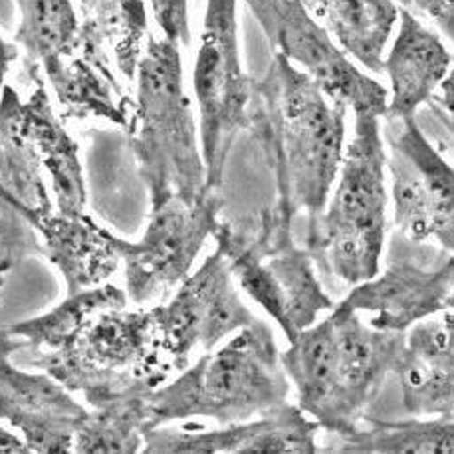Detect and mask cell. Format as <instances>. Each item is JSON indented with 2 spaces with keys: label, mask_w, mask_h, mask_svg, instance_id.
I'll list each match as a JSON object with an SVG mask.
<instances>
[{
  "label": "cell",
  "mask_w": 454,
  "mask_h": 454,
  "mask_svg": "<svg viewBox=\"0 0 454 454\" xmlns=\"http://www.w3.org/2000/svg\"><path fill=\"white\" fill-rule=\"evenodd\" d=\"M22 216L38 234L42 258L60 270L68 296L106 284L120 268L121 260L109 245L107 229L88 215L68 216L50 210Z\"/></svg>",
  "instance_id": "e0dca14e"
},
{
  "label": "cell",
  "mask_w": 454,
  "mask_h": 454,
  "mask_svg": "<svg viewBox=\"0 0 454 454\" xmlns=\"http://www.w3.org/2000/svg\"><path fill=\"white\" fill-rule=\"evenodd\" d=\"M149 312L155 351L169 369H184L197 349L213 351L256 319L240 300L229 262L218 248L179 284L167 304Z\"/></svg>",
  "instance_id": "9c48e42d"
},
{
  "label": "cell",
  "mask_w": 454,
  "mask_h": 454,
  "mask_svg": "<svg viewBox=\"0 0 454 454\" xmlns=\"http://www.w3.org/2000/svg\"><path fill=\"white\" fill-rule=\"evenodd\" d=\"M42 72L62 107V120L99 117L128 128L133 99L117 91L80 54L62 58Z\"/></svg>",
  "instance_id": "cb8c5ba5"
},
{
  "label": "cell",
  "mask_w": 454,
  "mask_h": 454,
  "mask_svg": "<svg viewBox=\"0 0 454 454\" xmlns=\"http://www.w3.org/2000/svg\"><path fill=\"white\" fill-rule=\"evenodd\" d=\"M399 8L417 19L431 20L444 36H454V0H399Z\"/></svg>",
  "instance_id": "4dcf8cb0"
},
{
  "label": "cell",
  "mask_w": 454,
  "mask_h": 454,
  "mask_svg": "<svg viewBox=\"0 0 454 454\" xmlns=\"http://www.w3.org/2000/svg\"><path fill=\"white\" fill-rule=\"evenodd\" d=\"M319 428L317 420L286 401L262 415V427L248 454H316Z\"/></svg>",
  "instance_id": "f1b7e54d"
},
{
  "label": "cell",
  "mask_w": 454,
  "mask_h": 454,
  "mask_svg": "<svg viewBox=\"0 0 454 454\" xmlns=\"http://www.w3.org/2000/svg\"><path fill=\"white\" fill-rule=\"evenodd\" d=\"M27 72L35 82V88L24 102V109L42 167L50 176L56 210L68 216H82L86 215V184H83L78 143L64 129L62 117L56 115L40 70L32 68Z\"/></svg>",
  "instance_id": "ffe728a7"
},
{
  "label": "cell",
  "mask_w": 454,
  "mask_h": 454,
  "mask_svg": "<svg viewBox=\"0 0 454 454\" xmlns=\"http://www.w3.org/2000/svg\"><path fill=\"white\" fill-rule=\"evenodd\" d=\"M161 383L155 377H136L115 389L83 395L91 411L75 428L72 452L136 454L143 449L149 425V395Z\"/></svg>",
  "instance_id": "d6986e66"
},
{
  "label": "cell",
  "mask_w": 454,
  "mask_h": 454,
  "mask_svg": "<svg viewBox=\"0 0 454 454\" xmlns=\"http://www.w3.org/2000/svg\"><path fill=\"white\" fill-rule=\"evenodd\" d=\"M346 114L282 54L252 82L248 131L274 173L272 208L292 223L306 215L312 226L324 213L346 151Z\"/></svg>",
  "instance_id": "6da1fadb"
},
{
  "label": "cell",
  "mask_w": 454,
  "mask_h": 454,
  "mask_svg": "<svg viewBox=\"0 0 454 454\" xmlns=\"http://www.w3.org/2000/svg\"><path fill=\"white\" fill-rule=\"evenodd\" d=\"M324 452L343 454H452L454 417H431L428 420L361 419L356 431L340 436V447Z\"/></svg>",
  "instance_id": "d4e9b609"
},
{
  "label": "cell",
  "mask_w": 454,
  "mask_h": 454,
  "mask_svg": "<svg viewBox=\"0 0 454 454\" xmlns=\"http://www.w3.org/2000/svg\"><path fill=\"white\" fill-rule=\"evenodd\" d=\"M260 427L262 417L208 431H175L157 427L143 434L141 450L145 454H248Z\"/></svg>",
  "instance_id": "83f0119b"
},
{
  "label": "cell",
  "mask_w": 454,
  "mask_h": 454,
  "mask_svg": "<svg viewBox=\"0 0 454 454\" xmlns=\"http://www.w3.org/2000/svg\"><path fill=\"white\" fill-rule=\"evenodd\" d=\"M20 22L14 44L24 50L27 70H44L78 54V12L72 0H16Z\"/></svg>",
  "instance_id": "4316f807"
},
{
  "label": "cell",
  "mask_w": 454,
  "mask_h": 454,
  "mask_svg": "<svg viewBox=\"0 0 454 454\" xmlns=\"http://www.w3.org/2000/svg\"><path fill=\"white\" fill-rule=\"evenodd\" d=\"M452 301V252L395 232L385 270L353 286L340 304L373 314L369 325L375 330L407 332L420 319L450 309Z\"/></svg>",
  "instance_id": "30bf717a"
},
{
  "label": "cell",
  "mask_w": 454,
  "mask_h": 454,
  "mask_svg": "<svg viewBox=\"0 0 454 454\" xmlns=\"http://www.w3.org/2000/svg\"><path fill=\"white\" fill-rule=\"evenodd\" d=\"M32 367L48 373L70 393L115 389L136 377L161 381L163 359L153 346V322L149 309L128 312L106 309L75 338L56 351H38Z\"/></svg>",
  "instance_id": "52a82bcc"
},
{
  "label": "cell",
  "mask_w": 454,
  "mask_h": 454,
  "mask_svg": "<svg viewBox=\"0 0 454 454\" xmlns=\"http://www.w3.org/2000/svg\"><path fill=\"white\" fill-rule=\"evenodd\" d=\"M32 449L24 439L12 434L11 431L0 427V454H30Z\"/></svg>",
  "instance_id": "1f68e13d"
},
{
  "label": "cell",
  "mask_w": 454,
  "mask_h": 454,
  "mask_svg": "<svg viewBox=\"0 0 454 454\" xmlns=\"http://www.w3.org/2000/svg\"><path fill=\"white\" fill-rule=\"evenodd\" d=\"M16 58H19V48H16V44H8V42L0 38V90H3L6 72Z\"/></svg>",
  "instance_id": "d6a6232c"
},
{
  "label": "cell",
  "mask_w": 454,
  "mask_h": 454,
  "mask_svg": "<svg viewBox=\"0 0 454 454\" xmlns=\"http://www.w3.org/2000/svg\"><path fill=\"white\" fill-rule=\"evenodd\" d=\"M387 167L393 175L395 229L413 242L454 248V173L417 117L389 120Z\"/></svg>",
  "instance_id": "7c38bea8"
},
{
  "label": "cell",
  "mask_w": 454,
  "mask_h": 454,
  "mask_svg": "<svg viewBox=\"0 0 454 454\" xmlns=\"http://www.w3.org/2000/svg\"><path fill=\"white\" fill-rule=\"evenodd\" d=\"M327 317L333 330L335 380L343 425L340 436H346L359 427L387 375L397 369L405 349V332L375 330L359 317V312L341 304H335Z\"/></svg>",
  "instance_id": "5bb4252c"
},
{
  "label": "cell",
  "mask_w": 454,
  "mask_h": 454,
  "mask_svg": "<svg viewBox=\"0 0 454 454\" xmlns=\"http://www.w3.org/2000/svg\"><path fill=\"white\" fill-rule=\"evenodd\" d=\"M3 284H4V274L0 272V290H3Z\"/></svg>",
  "instance_id": "836d02e7"
},
{
  "label": "cell",
  "mask_w": 454,
  "mask_h": 454,
  "mask_svg": "<svg viewBox=\"0 0 454 454\" xmlns=\"http://www.w3.org/2000/svg\"><path fill=\"white\" fill-rule=\"evenodd\" d=\"M343 52L373 74L383 72V52L399 6L393 0H301Z\"/></svg>",
  "instance_id": "603a6c76"
},
{
  "label": "cell",
  "mask_w": 454,
  "mask_h": 454,
  "mask_svg": "<svg viewBox=\"0 0 454 454\" xmlns=\"http://www.w3.org/2000/svg\"><path fill=\"white\" fill-rule=\"evenodd\" d=\"M0 195L22 215L54 210L19 91L0 90Z\"/></svg>",
  "instance_id": "7402d4cb"
},
{
  "label": "cell",
  "mask_w": 454,
  "mask_h": 454,
  "mask_svg": "<svg viewBox=\"0 0 454 454\" xmlns=\"http://www.w3.org/2000/svg\"><path fill=\"white\" fill-rule=\"evenodd\" d=\"M237 3L207 0L192 74L200 114V151L210 189L223 187L226 159L239 133L250 125L254 80L248 78L240 64Z\"/></svg>",
  "instance_id": "8992f818"
},
{
  "label": "cell",
  "mask_w": 454,
  "mask_h": 454,
  "mask_svg": "<svg viewBox=\"0 0 454 454\" xmlns=\"http://www.w3.org/2000/svg\"><path fill=\"white\" fill-rule=\"evenodd\" d=\"M128 292L106 282L96 288L74 294L48 314L14 324L8 330L30 349L56 351L68 346L91 319L106 309L128 308Z\"/></svg>",
  "instance_id": "484cf974"
},
{
  "label": "cell",
  "mask_w": 454,
  "mask_h": 454,
  "mask_svg": "<svg viewBox=\"0 0 454 454\" xmlns=\"http://www.w3.org/2000/svg\"><path fill=\"white\" fill-rule=\"evenodd\" d=\"M239 332L223 349L203 353L175 381L151 391L147 431L197 417L242 423L288 401L290 381L270 325L254 319Z\"/></svg>",
  "instance_id": "3957f363"
},
{
  "label": "cell",
  "mask_w": 454,
  "mask_h": 454,
  "mask_svg": "<svg viewBox=\"0 0 454 454\" xmlns=\"http://www.w3.org/2000/svg\"><path fill=\"white\" fill-rule=\"evenodd\" d=\"M149 3L165 38L179 46H187L191 40L189 0H149Z\"/></svg>",
  "instance_id": "f546056e"
},
{
  "label": "cell",
  "mask_w": 454,
  "mask_h": 454,
  "mask_svg": "<svg viewBox=\"0 0 454 454\" xmlns=\"http://www.w3.org/2000/svg\"><path fill=\"white\" fill-rule=\"evenodd\" d=\"M128 133L151 210L173 197L197 200L207 187L203 151L191 99L183 86L181 46L147 35L136 74Z\"/></svg>",
  "instance_id": "7a4b0ae2"
},
{
  "label": "cell",
  "mask_w": 454,
  "mask_h": 454,
  "mask_svg": "<svg viewBox=\"0 0 454 454\" xmlns=\"http://www.w3.org/2000/svg\"><path fill=\"white\" fill-rule=\"evenodd\" d=\"M452 56L441 36L427 28L420 19L399 8V35L383 62L391 80V102L387 120L415 117L417 109L433 98L450 70Z\"/></svg>",
  "instance_id": "ac0fdd59"
},
{
  "label": "cell",
  "mask_w": 454,
  "mask_h": 454,
  "mask_svg": "<svg viewBox=\"0 0 454 454\" xmlns=\"http://www.w3.org/2000/svg\"><path fill=\"white\" fill-rule=\"evenodd\" d=\"M247 4L274 54L308 74L332 102L351 107L353 114L385 115L387 90L349 60L301 0H247Z\"/></svg>",
  "instance_id": "8fae6325"
},
{
  "label": "cell",
  "mask_w": 454,
  "mask_h": 454,
  "mask_svg": "<svg viewBox=\"0 0 454 454\" xmlns=\"http://www.w3.org/2000/svg\"><path fill=\"white\" fill-rule=\"evenodd\" d=\"M78 3V54L112 86L129 96L115 78L136 82L137 66L147 40V12L143 0H75Z\"/></svg>",
  "instance_id": "2e32d148"
},
{
  "label": "cell",
  "mask_w": 454,
  "mask_h": 454,
  "mask_svg": "<svg viewBox=\"0 0 454 454\" xmlns=\"http://www.w3.org/2000/svg\"><path fill=\"white\" fill-rule=\"evenodd\" d=\"M353 139L343 151L340 181L324 213L308 226L306 250L317 272L357 286L380 272L385 245L387 153L380 115L356 112Z\"/></svg>",
  "instance_id": "277c9868"
},
{
  "label": "cell",
  "mask_w": 454,
  "mask_h": 454,
  "mask_svg": "<svg viewBox=\"0 0 454 454\" xmlns=\"http://www.w3.org/2000/svg\"><path fill=\"white\" fill-rule=\"evenodd\" d=\"M288 381L296 387L298 407L317 420L325 431L341 434L335 348L330 317L312 324L290 340V349L280 353Z\"/></svg>",
  "instance_id": "44dd1931"
},
{
  "label": "cell",
  "mask_w": 454,
  "mask_h": 454,
  "mask_svg": "<svg viewBox=\"0 0 454 454\" xmlns=\"http://www.w3.org/2000/svg\"><path fill=\"white\" fill-rule=\"evenodd\" d=\"M232 278L282 327L288 341L333 308L309 252L296 245L292 221L276 208L252 223H218L213 232Z\"/></svg>",
  "instance_id": "5b68a950"
},
{
  "label": "cell",
  "mask_w": 454,
  "mask_h": 454,
  "mask_svg": "<svg viewBox=\"0 0 454 454\" xmlns=\"http://www.w3.org/2000/svg\"><path fill=\"white\" fill-rule=\"evenodd\" d=\"M223 203L221 189L205 187L192 203L173 197L151 210L147 231L139 242L107 231L109 245L125 266V292L133 304L161 298L187 278L200 248L213 237Z\"/></svg>",
  "instance_id": "ba28073f"
},
{
  "label": "cell",
  "mask_w": 454,
  "mask_h": 454,
  "mask_svg": "<svg viewBox=\"0 0 454 454\" xmlns=\"http://www.w3.org/2000/svg\"><path fill=\"white\" fill-rule=\"evenodd\" d=\"M22 348L24 341L8 327L0 330V419L19 428L32 452H72L75 428L88 409L48 373L16 367L11 357Z\"/></svg>",
  "instance_id": "4fadbf2b"
},
{
  "label": "cell",
  "mask_w": 454,
  "mask_h": 454,
  "mask_svg": "<svg viewBox=\"0 0 454 454\" xmlns=\"http://www.w3.org/2000/svg\"><path fill=\"white\" fill-rule=\"evenodd\" d=\"M452 308L425 317L405 332V349L395 369L403 405L417 417H454Z\"/></svg>",
  "instance_id": "9a60e30c"
}]
</instances>
